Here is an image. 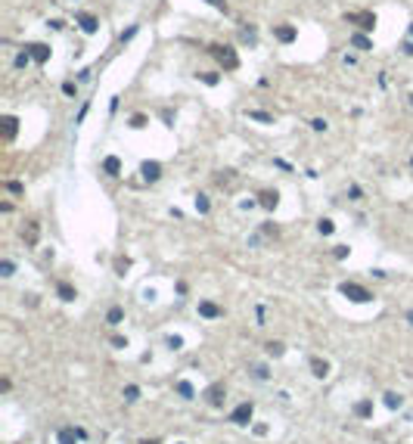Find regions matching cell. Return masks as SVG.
Wrapping results in <instances>:
<instances>
[{
    "instance_id": "obj_1",
    "label": "cell",
    "mask_w": 413,
    "mask_h": 444,
    "mask_svg": "<svg viewBox=\"0 0 413 444\" xmlns=\"http://www.w3.org/2000/svg\"><path fill=\"white\" fill-rule=\"evenodd\" d=\"M208 53L215 56V59L227 68V72H233V68H239V56H236V50L233 47H221V44H215V47H208Z\"/></svg>"
},
{
    "instance_id": "obj_2",
    "label": "cell",
    "mask_w": 413,
    "mask_h": 444,
    "mask_svg": "<svg viewBox=\"0 0 413 444\" xmlns=\"http://www.w3.org/2000/svg\"><path fill=\"white\" fill-rule=\"evenodd\" d=\"M339 292H342V295H345L348 301H357V305H363V301H370V298H373L370 292L363 289V286H357V283H342V286H339Z\"/></svg>"
},
{
    "instance_id": "obj_3",
    "label": "cell",
    "mask_w": 413,
    "mask_h": 444,
    "mask_svg": "<svg viewBox=\"0 0 413 444\" xmlns=\"http://www.w3.org/2000/svg\"><path fill=\"white\" fill-rule=\"evenodd\" d=\"M345 19L354 22V25H360L363 31H373V28H376V16H373V13H348Z\"/></svg>"
},
{
    "instance_id": "obj_4",
    "label": "cell",
    "mask_w": 413,
    "mask_h": 444,
    "mask_svg": "<svg viewBox=\"0 0 413 444\" xmlns=\"http://www.w3.org/2000/svg\"><path fill=\"white\" fill-rule=\"evenodd\" d=\"M252 410H255L252 404H239V407H236V410L230 413V423H236V426H249V419H252Z\"/></svg>"
},
{
    "instance_id": "obj_5",
    "label": "cell",
    "mask_w": 413,
    "mask_h": 444,
    "mask_svg": "<svg viewBox=\"0 0 413 444\" xmlns=\"http://www.w3.org/2000/svg\"><path fill=\"white\" fill-rule=\"evenodd\" d=\"M274 38H277L280 44H292L295 38H298V28H295V25H286V22H283V25H277V28H274Z\"/></svg>"
},
{
    "instance_id": "obj_6",
    "label": "cell",
    "mask_w": 413,
    "mask_h": 444,
    "mask_svg": "<svg viewBox=\"0 0 413 444\" xmlns=\"http://www.w3.org/2000/svg\"><path fill=\"white\" fill-rule=\"evenodd\" d=\"M81 438H84V432H81V429H72V426L59 429V435H56V441H59V444H78Z\"/></svg>"
},
{
    "instance_id": "obj_7",
    "label": "cell",
    "mask_w": 413,
    "mask_h": 444,
    "mask_svg": "<svg viewBox=\"0 0 413 444\" xmlns=\"http://www.w3.org/2000/svg\"><path fill=\"white\" fill-rule=\"evenodd\" d=\"M140 174H143V180H146V183H156V180L162 177V165H159V162H143Z\"/></svg>"
},
{
    "instance_id": "obj_8",
    "label": "cell",
    "mask_w": 413,
    "mask_h": 444,
    "mask_svg": "<svg viewBox=\"0 0 413 444\" xmlns=\"http://www.w3.org/2000/svg\"><path fill=\"white\" fill-rule=\"evenodd\" d=\"M205 398H208V404H211V407H224V398H227V394H224V385H221V382H215V385H211V388L205 391Z\"/></svg>"
},
{
    "instance_id": "obj_9",
    "label": "cell",
    "mask_w": 413,
    "mask_h": 444,
    "mask_svg": "<svg viewBox=\"0 0 413 444\" xmlns=\"http://www.w3.org/2000/svg\"><path fill=\"white\" fill-rule=\"evenodd\" d=\"M28 53H31V59H34V62H47L53 50H50L47 44H28Z\"/></svg>"
},
{
    "instance_id": "obj_10",
    "label": "cell",
    "mask_w": 413,
    "mask_h": 444,
    "mask_svg": "<svg viewBox=\"0 0 413 444\" xmlns=\"http://www.w3.org/2000/svg\"><path fill=\"white\" fill-rule=\"evenodd\" d=\"M0 124H3V137H6V140L16 137V131H19V118H16V115H3Z\"/></svg>"
},
{
    "instance_id": "obj_11",
    "label": "cell",
    "mask_w": 413,
    "mask_h": 444,
    "mask_svg": "<svg viewBox=\"0 0 413 444\" xmlns=\"http://www.w3.org/2000/svg\"><path fill=\"white\" fill-rule=\"evenodd\" d=\"M78 25L84 28L87 34H97V28H100V22H97V16H90V13H78Z\"/></svg>"
},
{
    "instance_id": "obj_12",
    "label": "cell",
    "mask_w": 413,
    "mask_h": 444,
    "mask_svg": "<svg viewBox=\"0 0 413 444\" xmlns=\"http://www.w3.org/2000/svg\"><path fill=\"white\" fill-rule=\"evenodd\" d=\"M103 171L112 174V177H118V174H121V159H118V156H106L103 159Z\"/></svg>"
},
{
    "instance_id": "obj_13",
    "label": "cell",
    "mask_w": 413,
    "mask_h": 444,
    "mask_svg": "<svg viewBox=\"0 0 413 444\" xmlns=\"http://www.w3.org/2000/svg\"><path fill=\"white\" fill-rule=\"evenodd\" d=\"M199 314L208 317V320H215V317H221V308L215 305V301H199Z\"/></svg>"
},
{
    "instance_id": "obj_14",
    "label": "cell",
    "mask_w": 413,
    "mask_h": 444,
    "mask_svg": "<svg viewBox=\"0 0 413 444\" xmlns=\"http://www.w3.org/2000/svg\"><path fill=\"white\" fill-rule=\"evenodd\" d=\"M311 370H314L317 379H326V376H329V364H326V360H320V357L311 360Z\"/></svg>"
},
{
    "instance_id": "obj_15",
    "label": "cell",
    "mask_w": 413,
    "mask_h": 444,
    "mask_svg": "<svg viewBox=\"0 0 413 444\" xmlns=\"http://www.w3.org/2000/svg\"><path fill=\"white\" fill-rule=\"evenodd\" d=\"M258 199H261V205H264V208H277V202H280V193H277V190H264L261 196H258Z\"/></svg>"
},
{
    "instance_id": "obj_16",
    "label": "cell",
    "mask_w": 413,
    "mask_h": 444,
    "mask_svg": "<svg viewBox=\"0 0 413 444\" xmlns=\"http://www.w3.org/2000/svg\"><path fill=\"white\" fill-rule=\"evenodd\" d=\"M354 416H360V419L373 416V401H357L354 404Z\"/></svg>"
},
{
    "instance_id": "obj_17",
    "label": "cell",
    "mask_w": 413,
    "mask_h": 444,
    "mask_svg": "<svg viewBox=\"0 0 413 444\" xmlns=\"http://www.w3.org/2000/svg\"><path fill=\"white\" fill-rule=\"evenodd\" d=\"M351 47H357V50H373V41L367 34H351Z\"/></svg>"
},
{
    "instance_id": "obj_18",
    "label": "cell",
    "mask_w": 413,
    "mask_h": 444,
    "mask_svg": "<svg viewBox=\"0 0 413 444\" xmlns=\"http://www.w3.org/2000/svg\"><path fill=\"white\" fill-rule=\"evenodd\" d=\"M56 292H59V298H62V301H75V289L68 286V283H59Z\"/></svg>"
},
{
    "instance_id": "obj_19",
    "label": "cell",
    "mask_w": 413,
    "mask_h": 444,
    "mask_svg": "<svg viewBox=\"0 0 413 444\" xmlns=\"http://www.w3.org/2000/svg\"><path fill=\"white\" fill-rule=\"evenodd\" d=\"M196 78H199V81H202V84H208V87H215V84H218V81H221V75H218V72H199Z\"/></svg>"
},
{
    "instance_id": "obj_20",
    "label": "cell",
    "mask_w": 413,
    "mask_h": 444,
    "mask_svg": "<svg viewBox=\"0 0 413 444\" xmlns=\"http://www.w3.org/2000/svg\"><path fill=\"white\" fill-rule=\"evenodd\" d=\"M249 118H252V121H261V124H274V115L258 112V109H252V112H249Z\"/></svg>"
},
{
    "instance_id": "obj_21",
    "label": "cell",
    "mask_w": 413,
    "mask_h": 444,
    "mask_svg": "<svg viewBox=\"0 0 413 444\" xmlns=\"http://www.w3.org/2000/svg\"><path fill=\"white\" fill-rule=\"evenodd\" d=\"M208 208H211L208 196H196V212H199V215H208Z\"/></svg>"
},
{
    "instance_id": "obj_22",
    "label": "cell",
    "mask_w": 413,
    "mask_h": 444,
    "mask_svg": "<svg viewBox=\"0 0 413 444\" xmlns=\"http://www.w3.org/2000/svg\"><path fill=\"white\" fill-rule=\"evenodd\" d=\"M401 404H404V398H401V394H395V391L385 394V407H392V410H395V407H401Z\"/></svg>"
},
{
    "instance_id": "obj_23",
    "label": "cell",
    "mask_w": 413,
    "mask_h": 444,
    "mask_svg": "<svg viewBox=\"0 0 413 444\" xmlns=\"http://www.w3.org/2000/svg\"><path fill=\"white\" fill-rule=\"evenodd\" d=\"M177 391H180L183 398H193V394H196V391H193V385L186 382V379H180V382H177Z\"/></svg>"
},
{
    "instance_id": "obj_24",
    "label": "cell",
    "mask_w": 413,
    "mask_h": 444,
    "mask_svg": "<svg viewBox=\"0 0 413 444\" xmlns=\"http://www.w3.org/2000/svg\"><path fill=\"white\" fill-rule=\"evenodd\" d=\"M121 317H124L121 308H109V314H106V320H109V323H121Z\"/></svg>"
},
{
    "instance_id": "obj_25",
    "label": "cell",
    "mask_w": 413,
    "mask_h": 444,
    "mask_svg": "<svg viewBox=\"0 0 413 444\" xmlns=\"http://www.w3.org/2000/svg\"><path fill=\"white\" fill-rule=\"evenodd\" d=\"M283 351H286V348H283V342H267V354L283 357Z\"/></svg>"
},
{
    "instance_id": "obj_26",
    "label": "cell",
    "mask_w": 413,
    "mask_h": 444,
    "mask_svg": "<svg viewBox=\"0 0 413 444\" xmlns=\"http://www.w3.org/2000/svg\"><path fill=\"white\" fill-rule=\"evenodd\" d=\"M317 230H320V233H323V236H329V233H333L336 227H333V221H329V218H323V221H320V224H317Z\"/></svg>"
},
{
    "instance_id": "obj_27",
    "label": "cell",
    "mask_w": 413,
    "mask_h": 444,
    "mask_svg": "<svg viewBox=\"0 0 413 444\" xmlns=\"http://www.w3.org/2000/svg\"><path fill=\"white\" fill-rule=\"evenodd\" d=\"M124 398H127V401H137V398H140V388H137V385H127V388H124Z\"/></svg>"
},
{
    "instance_id": "obj_28",
    "label": "cell",
    "mask_w": 413,
    "mask_h": 444,
    "mask_svg": "<svg viewBox=\"0 0 413 444\" xmlns=\"http://www.w3.org/2000/svg\"><path fill=\"white\" fill-rule=\"evenodd\" d=\"M28 59H31V53H28V50H25V53H19V56H16V68H25V65H28Z\"/></svg>"
},
{
    "instance_id": "obj_29",
    "label": "cell",
    "mask_w": 413,
    "mask_h": 444,
    "mask_svg": "<svg viewBox=\"0 0 413 444\" xmlns=\"http://www.w3.org/2000/svg\"><path fill=\"white\" fill-rule=\"evenodd\" d=\"M13 271H16L13 261H0V274H3V277H13Z\"/></svg>"
},
{
    "instance_id": "obj_30",
    "label": "cell",
    "mask_w": 413,
    "mask_h": 444,
    "mask_svg": "<svg viewBox=\"0 0 413 444\" xmlns=\"http://www.w3.org/2000/svg\"><path fill=\"white\" fill-rule=\"evenodd\" d=\"M62 93H65V97H75V93H78L75 81H65V84H62Z\"/></svg>"
},
{
    "instance_id": "obj_31",
    "label": "cell",
    "mask_w": 413,
    "mask_h": 444,
    "mask_svg": "<svg viewBox=\"0 0 413 444\" xmlns=\"http://www.w3.org/2000/svg\"><path fill=\"white\" fill-rule=\"evenodd\" d=\"M127 267H131V261H127V258H115V271H118V274H124Z\"/></svg>"
},
{
    "instance_id": "obj_32",
    "label": "cell",
    "mask_w": 413,
    "mask_h": 444,
    "mask_svg": "<svg viewBox=\"0 0 413 444\" xmlns=\"http://www.w3.org/2000/svg\"><path fill=\"white\" fill-rule=\"evenodd\" d=\"M131 127H137V131H140V127H146V115H134V118H131Z\"/></svg>"
},
{
    "instance_id": "obj_33",
    "label": "cell",
    "mask_w": 413,
    "mask_h": 444,
    "mask_svg": "<svg viewBox=\"0 0 413 444\" xmlns=\"http://www.w3.org/2000/svg\"><path fill=\"white\" fill-rule=\"evenodd\" d=\"M168 348H174V351H177V348H183V338L180 335H171L168 338Z\"/></svg>"
},
{
    "instance_id": "obj_34",
    "label": "cell",
    "mask_w": 413,
    "mask_h": 444,
    "mask_svg": "<svg viewBox=\"0 0 413 444\" xmlns=\"http://www.w3.org/2000/svg\"><path fill=\"white\" fill-rule=\"evenodd\" d=\"M348 252H351L348 245H336V252H333V255H336V258H348Z\"/></svg>"
},
{
    "instance_id": "obj_35",
    "label": "cell",
    "mask_w": 413,
    "mask_h": 444,
    "mask_svg": "<svg viewBox=\"0 0 413 444\" xmlns=\"http://www.w3.org/2000/svg\"><path fill=\"white\" fill-rule=\"evenodd\" d=\"M28 242H38V224H28Z\"/></svg>"
},
{
    "instance_id": "obj_36",
    "label": "cell",
    "mask_w": 413,
    "mask_h": 444,
    "mask_svg": "<svg viewBox=\"0 0 413 444\" xmlns=\"http://www.w3.org/2000/svg\"><path fill=\"white\" fill-rule=\"evenodd\" d=\"M311 127H314V131H326V118H314Z\"/></svg>"
},
{
    "instance_id": "obj_37",
    "label": "cell",
    "mask_w": 413,
    "mask_h": 444,
    "mask_svg": "<svg viewBox=\"0 0 413 444\" xmlns=\"http://www.w3.org/2000/svg\"><path fill=\"white\" fill-rule=\"evenodd\" d=\"M134 34H137V25H131V28H127V31H121V41H131V38H134Z\"/></svg>"
},
{
    "instance_id": "obj_38",
    "label": "cell",
    "mask_w": 413,
    "mask_h": 444,
    "mask_svg": "<svg viewBox=\"0 0 413 444\" xmlns=\"http://www.w3.org/2000/svg\"><path fill=\"white\" fill-rule=\"evenodd\" d=\"M208 6H215V9H227V3H224V0H205Z\"/></svg>"
},
{
    "instance_id": "obj_39",
    "label": "cell",
    "mask_w": 413,
    "mask_h": 444,
    "mask_svg": "<svg viewBox=\"0 0 413 444\" xmlns=\"http://www.w3.org/2000/svg\"><path fill=\"white\" fill-rule=\"evenodd\" d=\"M50 28H53V31H62V28H65V22H62V19H53V22H50Z\"/></svg>"
},
{
    "instance_id": "obj_40",
    "label": "cell",
    "mask_w": 413,
    "mask_h": 444,
    "mask_svg": "<svg viewBox=\"0 0 413 444\" xmlns=\"http://www.w3.org/2000/svg\"><path fill=\"white\" fill-rule=\"evenodd\" d=\"M6 190H9V193H22V183H16V180H9V183H6Z\"/></svg>"
},
{
    "instance_id": "obj_41",
    "label": "cell",
    "mask_w": 413,
    "mask_h": 444,
    "mask_svg": "<svg viewBox=\"0 0 413 444\" xmlns=\"http://www.w3.org/2000/svg\"><path fill=\"white\" fill-rule=\"evenodd\" d=\"M404 53H407V56H413V41H407V44H404Z\"/></svg>"
},
{
    "instance_id": "obj_42",
    "label": "cell",
    "mask_w": 413,
    "mask_h": 444,
    "mask_svg": "<svg viewBox=\"0 0 413 444\" xmlns=\"http://www.w3.org/2000/svg\"><path fill=\"white\" fill-rule=\"evenodd\" d=\"M407 323H410V326H413V311H407Z\"/></svg>"
},
{
    "instance_id": "obj_43",
    "label": "cell",
    "mask_w": 413,
    "mask_h": 444,
    "mask_svg": "<svg viewBox=\"0 0 413 444\" xmlns=\"http://www.w3.org/2000/svg\"><path fill=\"white\" fill-rule=\"evenodd\" d=\"M410 38H413V22H410Z\"/></svg>"
},
{
    "instance_id": "obj_44",
    "label": "cell",
    "mask_w": 413,
    "mask_h": 444,
    "mask_svg": "<svg viewBox=\"0 0 413 444\" xmlns=\"http://www.w3.org/2000/svg\"><path fill=\"white\" fill-rule=\"evenodd\" d=\"M143 444H159V441H143Z\"/></svg>"
},
{
    "instance_id": "obj_45",
    "label": "cell",
    "mask_w": 413,
    "mask_h": 444,
    "mask_svg": "<svg viewBox=\"0 0 413 444\" xmlns=\"http://www.w3.org/2000/svg\"><path fill=\"white\" fill-rule=\"evenodd\" d=\"M410 103H413V93H410Z\"/></svg>"
}]
</instances>
